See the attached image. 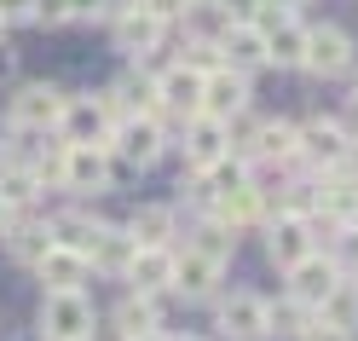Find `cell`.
I'll return each instance as SVG.
<instances>
[{
	"instance_id": "cell-1",
	"label": "cell",
	"mask_w": 358,
	"mask_h": 341,
	"mask_svg": "<svg viewBox=\"0 0 358 341\" xmlns=\"http://www.w3.org/2000/svg\"><path fill=\"white\" fill-rule=\"evenodd\" d=\"M104 151L116 156V168L145 174V168H156V162H162V156L173 151V127H168L162 116H122Z\"/></svg>"
},
{
	"instance_id": "cell-2",
	"label": "cell",
	"mask_w": 358,
	"mask_h": 341,
	"mask_svg": "<svg viewBox=\"0 0 358 341\" xmlns=\"http://www.w3.org/2000/svg\"><path fill=\"white\" fill-rule=\"evenodd\" d=\"M295 156H301V168L306 174H335V168H347L352 162V127L341 116H306L295 122Z\"/></svg>"
},
{
	"instance_id": "cell-3",
	"label": "cell",
	"mask_w": 358,
	"mask_h": 341,
	"mask_svg": "<svg viewBox=\"0 0 358 341\" xmlns=\"http://www.w3.org/2000/svg\"><path fill=\"white\" fill-rule=\"evenodd\" d=\"M127 168H116V156H110L104 145H70V156H64V197L70 202H99L116 191V179Z\"/></svg>"
},
{
	"instance_id": "cell-4",
	"label": "cell",
	"mask_w": 358,
	"mask_h": 341,
	"mask_svg": "<svg viewBox=\"0 0 358 341\" xmlns=\"http://www.w3.org/2000/svg\"><path fill=\"white\" fill-rule=\"evenodd\" d=\"M116 104L110 93H64V116H58V139L64 145H110V133H116Z\"/></svg>"
},
{
	"instance_id": "cell-5",
	"label": "cell",
	"mask_w": 358,
	"mask_h": 341,
	"mask_svg": "<svg viewBox=\"0 0 358 341\" xmlns=\"http://www.w3.org/2000/svg\"><path fill=\"white\" fill-rule=\"evenodd\" d=\"M358 70V41L341 24H306V58H301V76L312 81H341Z\"/></svg>"
},
{
	"instance_id": "cell-6",
	"label": "cell",
	"mask_w": 358,
	"mask_h": 341,
	"mask_svg": "<svg viewBox=\"0 0 358 341\" xmlns=\"http://www.w3.org/2000/svg\"><path fill=\"white\" fill-rule=\"evenodd\" d=\"M214 341H266V295L249 284H226L214 295Z\"/></svg>"
},
{
	"instance_id": "cell-7",
	"label": "cell",
	"mask_w": 358,
	"mask_h": 341,
	"mask_svg": "<svg viewBox=\"0 0 358 341\" xmlns=\"http://www.w3.org/2000/svg\"><path fill=\"white\" fill-rule=\"evenodd\" d=\"M99 330V307L93 295H41L35 307V341H81Z\"/></svg>"
},
{
	"instance_id": "cell-8",
	"label": "cell",
	"mask_w": 358,
	"mask_h": 341,
	"mask_svg": "<svg viewBox=\"0 0 358 341\" xmlns=\"http://www.w3.org/2000/svg\"><path fill=\"white\" fill-rule=\"evenodd\" d=\"M58 116H64V87H52V81H24L6 99V133L47 139V133H58Z\"/></svg>"
},
{
	"instance_id": "cell-9",
	"label": "cell",
	"mask_w": 358,
	"mask_h": 341,
	"mask_svg": "<svg viewBox=\"0 0 358 341\" xmlns=\"http://www.w3.org/2000/svg\"><path fill=\"white\" fill-rule=\"evenodd\" d=\"M226 272H231V266L196 255V249H173V301H185V307H214V295L226 289Z\"/></svg>"
},
{
	"instance_id": "cell-10",
	"label": "cell",
	"mask_w": 358,
	"mask_h": 341,
	"mask_svg": "<svg viewBox=\"0 0 358 341\" xmlns=\"http://www.w3.org/2000/svg\"><path fill=\"white\" fill-rule=\"evenodd\" d=\"M99 330H104L110 341L162 335V330H168V307H162V301H145V295H127V289H122V301L110 307V312H99Z\"/></svg>"
},
{
	"instance_id": "cell-11",
	"label": "cell",
	"mask_w": 358,
	"mask_h": 341,
	"mask_svg": "<svg viewBox=\"0 0 358 341\" xmlns=\"http://www.w3.org/2000/svg\"><path fill=\"white\" fill-rule=\"evenodd\" d=\"M0 249H6V260H12V266H24V272H29V266L52 249L47 209H24V214H12L6 225H0Z\"/></svg>"
},
{
	"instance_id": "cell-12",
	"label": "cell",
	"mask_w": 358,
	"mask_h": 341,
	"mask_svg": "<svg viewBox=\"0 0 358 341\" xmlns=\"http://www.w3.org/2000/svg\"><path fill=\"white\" fill-rule=\"evenodd\" d=\"M260 249H266V260H272L278 272H289L295 260L312 255V225L295 220V214H266L260 220Z\"/></svg>"
},
{
	"instance_id": "cell-13",
	"label": "cell",
	"mask_w": 358,
	"mask_h": 341,
	"mask_svg": "<svg viewBox=\"0 0 358 341\" xmlns=\"http://www.w3.org/2000/svg\"><path fill=\"white\" fill-rule=\"evenodd\" d=\"M35 284H41V295H81L87 284H93V260L87 255H76V249H47V255H41L35 266Z\"/></svg>"
},
{
	"instance_id": "cell-14",
	"label": "cell",
	"mask_w": 358,
	"mask_h": 341,
	"mask_svg": "<svg viewBox=\"0 0 358 341\" xmlns=\"http://www.w3.org/2000/svg\"><path fill=\"white\" fill-rule=\"evenodd\" d=\"M110 41H116V53L127 64H150L162 53V41H168V24H156L145 6H133V12H122L116 24H110Z\"/></svg>"
},
{
	"instance_id": "cell-15",
	"label": "cell",
	"mask_w": 358,
	"mask_h": 341,
	"mask_svg": "<svg viewBox=\"0 0 358 341\" xmlns=\"http://www.w3.org/2000/svg\"><path fill=\"white\" fill-rule=\"evenodd\" d=\"M127 295H145V301H173V249H139L133 266L122 272Z\"/></svg>"
},
{
	"instance_id": "cell-16",
	"label": "cell",
	"mask_w": 358,
	"mask_h": 341,
	"mask_svg": "<svg viewBox=\"0 0 358 341\" xmlns=\"http://www.w3.org/2000/svg\"><path fill=\"white\" fill-rule=\"evenodd\" d=\"M335 284H341V272H335V260L318 255V249L283 272V295H289V301H301V307H312V312H318V301H324Z\"/></svg>"
},
{
	"instance_id": "cell-17",
	"label": "cell",
	"mask_w": 358,
	"mask_h": 341,
	"mask_svg": "<svg viewBox=\"0 0 358 341\" xmlns=\"http://www.w3.org/2000/svg\"><path fill=\"white\" fill-rule=\"evenodd\" d=\"M249 99H255V81L226 70V64L203 76V116L208 122H226V116H237V110H249Z\"/></svg>"
},
{
	"instance_id": "cell-18",
	"label": "cell",
	"mask_w": 358,
	"mask_h": 341,
	"mask_svg": "<svg viewBox=\"0 0 358 341\" xmlns=\"http://www.w3.org/2000/svg\"><path fill=\"white\" fill-rule=\"evenodd\" d=\"M122 225L139 249H173L179 243V202H139Z\"/></svg>"
},
{
	"instance_id": "cell-19",
	"label": "cell",
	"mask_w": 358,
	"mask_h": 341,
	"mask_svg": "<svg viewBox=\"0 0 358 341\" xmlns=\"http://www.w3.org/2000/svg\"><path fill=\"white\" fill-rule=\"evenodd\" d=\"M226 232H260V220L272 214V202H266L260 191H255V179H243V186H231V191H220L214 197V209H208Z\"/></svg>"
},
{
	"instance_id": "cell-20",
	"label": "cell",
	"mask_w": 358,
	"mask_h": 341,
	"mask_svg": "<svg viewBox=\"0 0 358 341\" xmlns=\"http://www.w3.org/2000/svg\"><path fill=\"white\" fill-rule=\"evenodd\" d=\"M47 225H52V243H58V249L93 255V243H99V232H104V214H93L87 202H64V209L47 214Z\"/></svg>"
},
{
	"instance_id": "cell-21",
	"label": "cell",
	"mask_w": 358,
	"mask_h": 341,
	"mask_svg": "<svg viewBox=\"0 0 358 341\" xmlns=\"http://www.w3.org/2000/svg\"><path fill=\"white\" fill-rule=\"evenodd\" d=\"M179 151H185V162H179V168L208 174L220 156H226V127H220V122H208V116H191L185 127H179Z\"/></svg>"
},
{
	"instance_id": "cell-22",
	"label": "cell",
	"mask_w": 358,
	"mask_h": 341,
	"mask_svg": "<svg viewBox=\"0 0 358 341\" xmlns=\"http://www.w3.org/2000/svg\"><path fill=\"white\" fill-rule=\"evenodd\" d=\"M104 93L116 104V116H156V70H145V64H127Z\"/></svg>"
},
{
	"instance_id": "cell-23",
	"label": "cell",
	"mask_w": 358,
	"mask_h": 341,
	"mask_svg": "<svg viewBox=\"0 0 358 341\" xmlns=\"http://www.w3.org/2000/svg\"><path fill=\"white\" fill-rule=\"evenodd\" d=\"M173 249H196V255H208V260H220V266H231V255H237V232H226L214 214H196V220L179 225V243H173Z\"/></svg>"
},
{
	"instance_id": "cell-24",
	"label": "cell",
	"mask_w": 358,
	"mask_h": 341,
	"mask_svg": "<svg viewBox=\"0 0 358 341\" xmlns=\"http://www.w3.org/2000/svg\"><path fill=\"white\" fill-rule=\"evenodd\" d=\"M133 255H139V243L127 237V225L122 220H104V232H99V243H93V278H116L122 284V272L133 266Z\"/></svg>"
},
{
	"instance_id": "cell-25",
	"label": "cell",
	"mask_w": 358,
	"mask_h": 341,
	"mask_svg": "<svg viewBox=\"0 0 358 341\" xmlns=\"http://www.w3.org/2000/svg\"><path fill=\"white\" fill-rule=\"evenodd\" d=\"M249 162L301 168V156H295V122H289V116H260V133H255V156H249Z\"/></svg>"
},
{
	"instance_id": "cell-26",
	"label": "cell",
	"mask_w": 358,
	"mask_h": 341,
	"mask_svg": "<svg viewBox=\"0 0 358 341\" xmlns=\"http://www.w3.org/2000/svg\"><path fill=\"white\" fill-rule=\"evenodd\" d=\"M220 64L255 81V70H266V35L260 29H220Z\"/></svg>"
},
{
	"instance_id": "cell-27",
	"label": "cell",
	"mask_w": 358,
	"mask_h": 341,
	"mask_svg": "<svg viewBox=\"0 0 358 341\" xmlns=\"http://www.w3.org/2000/svg\"><path fill=\"white\" fill-rule=\"evenodd\" d=\"M312 307H301V301H289V295L278 289V295H266V341H301L306 330H312Z\"/></svg>"
},
{
	"instance_id": "cell-28",
	"label": "cell",
	"mask_w": 358,
	"mask_h": 341,
	"mask_svg": "<svg viewBox=\"0 0 358 341\" xmlns=\"http://www.w3.org/2000/svg\"><path fill=\"white\" fill-rule=\"evenodd\" d=\"M318 324L341 330V335H358V278H341V284L318 301Z\"/></svg>"
},
{
	"instance_id": "cell-29",
	"label": "cell",
	"mask_w": 358,
	"mask_h": 341,
	"mask_svg": "<svg viewBox=\"0 0 358 341\" xmlns=\"http://www.w3.org/2000/svg\"><path fill=\"white\" fill-rule=\"evenodd\" d=\"M64 156H70V145H64L58 133L29 151V174L41 179V191H58V186H64Z\"/></svg>"
},
{
	"instance_id": "cell-30",
	"label": "cell",
	"mask_w": 358,
	"mask_h": 341,
	"mask_svg": "<svg viewBox=\"0 0 358 341\" xmlns=\"http://www.w3.org/2000/svg\"><path fill=\"white\" fill-rule=\"evenodd\" d=\"M318 255H329L335 272H341V278H352V272H358V220H352V225H335V232L324 237Z\"/></svg>"
},
{
	"instance_id": "cell-31",
	"label": "cell",
	"mask_w": 358,
	"mask_h": 341,
	"mask_svg": "<svg viewBox=\"0 0 358 341\" xmlns=\"http://www.w3.org/2000/svg\"><path fill=\"white\" fill-rule=\"evenodd\" d=\"M220 24L226 29H255L260 24V12H266V0H220Z\"/></svg>"
},
{
	"instance_id": "cell-32",
	"label": "cell",
	"mask_w": 358,
	"mask_h": 341,
	"mask_svg": "<svg viewBox=\"0 0 358 341\" xmlns=\"http://www.w3.org/2000/svg\"><path fill=\"white\" fill-rule=\"evenodd\" d=\"M139 6H145V12L156 18V24H168V29H179V24H185V18L196 12L191 0H139Z\"/></svg>"
},
{
	"instance_id": "cell-33",
	"label": "cell",
	"mask_w": 358,
	"mask_h": 341,
	"mask_svg": "<svg viewBox=\"0 0 358 341\" xmlns=\"http://www.w3.org/2000/svg\"><path fill=\"white\" fill-rule=\"evenodd\" d=\"M70 0H35V29H70Z\"/></svg>"
},
{
	"instance_id": "cell-34",
	"label": "cell",
	"mask_w": 358,
	"mask_h": 341,
	"mask_svg": "<svg viewBox=\"0 0 358 341\" xmlns=\"http://www.w3.org/2000/svg\"><path fill=\"white\" fill-rule=\"evenodd\" d=\"M12 24H35V0H0V29Z\"/></svg>"
},
{
	"instance_id": "cell-35",
	"label": "cell",
	"mask_w": 358,
	"mask_h": 341,
	"mask_svg": "<svg viewBox=\"0 0 358 341\" xmlns=\"http://www.w3.org/2000/svg\"><path fill=\"white\" fill-rule=\"evenodd\" d=\"M301 341H352V335H341V330H329V324H318V318H312V330H306Z\"/></svg>"
},
{
	"instance_id": "cell-36",
	"label": "cell",
	"mask_w": 358,
	"mask_h": 341,
	"mask_svg": "<svg viewBox=\"0 0 358 341\" xmlns=\"http://www.w3.org/2000/svg\"><path fill=\"white\" fill-rule=\"evenodd\" d=\"M12 76H17V53L0 41V81H12Z\"/></svg>"
},
{
	"instance_id": "cell-37",
	"label": "cell",
	"mask_w": 358,
	"mask_h": 341,
	"mask_svg": "<svg viewBox=\"0 0 358 341\" xmlns=\"http://www.w3.org/2000/svg\"><path fill=\"white\" fill-rule=\"evenodd\" d=\"M347 104H352V116H358V70L347 76Z\"/></svg>"
},
{
	"instance_id": "cell-38",
	"label": "cell",
	"mask_w": 358,
	"mask_h": 341,
	"mask_svg": "<svg viewBox=\"0 0 358 341\" xmlns=\"http://www.w3.org/2000/svg\"><path fill=\"white\" fill-rule=\"evenodd\" d=\"M168 341H214V335H196V330H168Z\"/></svg>"
},
{
	"instance_id": "cell-39",
	"label": "cell",
	"mask_w": 358,
	"mask_h": 341,
	"mask_svg": "<svg viewBox=\"0 0 358 341\" xmlns=\"http://www.w3.org/2000/svg\"><path fill=\"white\" fill-rule=\"evenodd\" d=\"M347 127H352V156H358V116H352V122H347Z\"/></svg>"
},
{
	"instance_id": "cell-40",
	"label": "cell",
	"mask_w": 358,
	"mask_h": 341,
	"mask_svg": "<svg viewBox=\"0 0 358 341\" xmlns=\"http://www.w3.org/2000/svg\"><path fill=\"white\" fill-rule=\"evenodd\" d=\"M133 341H168V330H162V335H133Z\"/></svg>"
},
{
	"instance_id": "cell-41",
	"label": "cell",
	"mask_w": 358,
	"mask_h": 341,
	"mask_svg": "<svg viewBox=\"0 0 358 341\" xmlns=\"http://www.w3.org/2000/svg\"><path fill=\"white\" fill-rule=\"evenodd\" d=\"M81 341H110V335H104V330H93V335H81Z\"/></svg>"
},
{
	"instance_id": "cell-42",
	"label": "cell",
	"mask_w": 358,
	"mask_h": 341,
	"mask_svg": "<svg viewBox=\"0 0 358 341\" xmlns=\"http://www.w3.org/2000/svg\"><path fill=\"white\" fill-rule=\"evenodd\" d=\"M191 6H208V12H214V6H220V0H191Z\"/></svg>"
},
{
	"instance_id": "cell-43",
	"label": "cell",
	"mask_w": 358,
	"mask_h": 341,
	"mask_svg": "<svg viewBox=\"0 0 358 341\" xmlns=\"http://www.w3.org/2000/svg\"><path fill=\"white\" fill-rule=\"evenodd\" d=\"M6 220H12V214H6V202H0V225H6Z\"/></svg>"
},
{
	"instance_id": "cell-44",
	"label": "cell",
	"mask_w": 358,
	"mask_h": 341,
	"mask_svg": "<svg viewBox=\"0 0 358 341\" xmlns=\"http://www.w3.org/2000/svg\"><path fill=\"white\" fill-rule=\"evenodd\" d=\"M133 6H139V0H133Z\"/></svg>"
},
{
	"instance_id": "cell-45",
	"label": "cell",
	"mask_w": 358,
	"mask_h": 341,
	"mask_svg": "<svg viewBox=\"0 0 358 341\" xmlns=\"http://www.w3.org/2000/svg\"><path fill=\"white\" fill-rule=\"evenodd\" d=\"M352 278H358V272H352Z\"/></svg>"
},
{
	"instance_id": "cell-46",
	"label": "cell",
	"mask_w": 358,
	"mask_h": 341,
	"mask_svg": "<svg viewBox=\"0 0 358 341\" xmlns=\"http://www.w3.org/2000/svg\"><path fill=\"white\" fill-rule=\"evenodd\" d=\"M352 341H358V335H352Z\"/></svg>"
}]
</instances>
